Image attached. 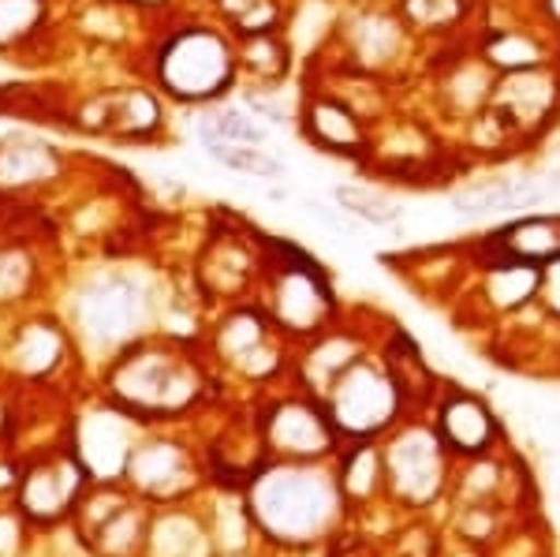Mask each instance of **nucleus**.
Segmentation results:
<instances>
[{"label": "nucleus", "mask_w": 560, "mask_h": 557, "mask_svg": "<svg viewBox=\"0 0 560 557\" xmlns=\"http://www.w3.org/2000/svg\"><path fill=\"white\" fill-rule=\"evenodd\" d=\"M153 79L173 102L217 105L240 79V45L224 26H179L161 38Z\"/></svg>", "instance_id": "1"}, {"label": "nucleus", "mask_w": 560, "mask_h": 557, "mask_svg": "<svg viewBox=\"0 0 560 557\" xmlns=\"http://www.w3.org/2000/svg\"><path fill=\"white\" fill-rule=\"evenodd\" d=\"M261 277L269 281V318L280 334L322 337L329 329L337 314V292L329 274L306 251L284 240H269Z\"/></svg>", "instance_id": "2"}, {"label": "nucleus", "mask_w": 560, "mask_h": 557, "mask_svg": "<svg viewBox=\"0 0 560 557\" xmlns=\"http://www.w3.org/2000/svg\"><path fill=\"white\" fill-rule=\"evenodd\" d=\"M329 45L337 49V57H332L337 68L382 79V83L404 79L411 60L422 57V45L415 42V34L400 20L393 0H382V4H348L337 31L329 34Z\"/></svg>", "instance_id": "3"}, {"label": "nucleus", "mask_w": 560, "mask_h": 557, "mask_svg": "<svg viewBox=\"0 0 560 557\" xmlns=\"http://www.w3.org/2000/svg\"><path fill=\"white\" fill-rule=\"evenodd\" d=\"M340 494L322 472L284 468L258 483L255 513L269 535L284 543H311L325 535L340 513Z\"/></svg>", "instance_id": "4"}, {"label": "nucleus", "mask_w": 560, "mask_h": 557, "mask_svg": "<svg viewBox=\"0 0 560 557\" xmlns=\"http://www.w3.org/2000/svg\"><path fill=\"white\" fill-rule=\"evenodd\" d=\"M408 404L400 382L393 379L385 359L359 356L322 390V408L337 434L374 438L396 423L400 408Z\"/></svg>", "instance_id": "5"}, {"label": "nucleus", "mask_w": 560, "mask_h": 557, "mask_svg": "<svg viewBox=\"0 0 560 557\" xmlns=\"http://www.w3.org/2000/svg\"><path fill=\"white\" fill-rule=\"evenodd\" d=\"M113 393L131 411H179L198 397V367L173 348H139L113 371Z\"/></svg>", "instance_id": "6"}, {"label": "nucleus", "mask_w": 560, "mask_h": 557, "mask_svg": "<svg viewBox=\"0 0 560 557\" xmlns=\"http://www.w3.org/2000/svg\"><path fill=\"white\" fill-rule=\"evenodd\" d=\"M295 120H300L303 139L311 142L318 154L348 158V161H355V165H370V158H374V135H377L374 120H366V116L329 83L306 90Z\"/></svg>", "instance_id": "7"}, {"label": "nucleus", "mask_w": 560, "mask_h": 557, "mask_svg": "<svg viewBox=\"0 0 560 557\" xmlns=\"http://www.w3.org/2000/svg\"><path fill=\"white\" fill-rule=\"evenodd\" d=\"M445 442L433 427H408L385 453V479L411 506H427L445 479Z\"/></svg>", "instance_id": "8"}, {"label": "nucleus", "mask_w": 560, "mask_h": 557, "mask_svg": "<svg viewBox=\"0 0 560 557\" xmlns=\"http://www.w3.org/2000/svg\"><path fill=\"white\" fill-rule=\"evenodd\" d=\"M475 49L497 76H516V71L549 68L560 60V42L527 15L523 23H482Z\"/></svg>", "instance_id": "9"}, {"label": "nucleus", "mask_w": 560, "mask_h": 557, "mask_svg": "<svg viewBox=\"0 0 560 557\" xmlns=\"http://www.w3.org/2000/svg\"><path fill=\"white\" fill-rule=\"evenodd\" d=\"M393 4L415 42L422 45V57L433 49L475 42L486 23L482 0H393Z\"/></svg>", "instance_id": "10"}, {"label": "nucleus", "mask_w": 560, "mask_h": 557, "mask_svg": "<svg viewBox=\"0 0 560 557\" xmlns=\"http://www.w3.org/2000/svg\"><path fill=\"white\" fill-rule=\"evenodd\" d=\"M475 258L546 266L560 258V213H516L475 244Z\"/></svg>", "instance_id": "11"}, {"label": "nucleus", "mask_w": 560, "mask_h": 557, "mask_svg": "<svg viewBox=\"0 0 560 557\" xmlns=\"http://www.w3.org/2000/svg\"><path fill=\"white\" fill-rule=\"evenodd\" d=\"M83 120H97L90 131L113 135V139H150L161 131V105L150 90H108L83 105Z\"/></svg>", "instance_id": "12"}, {"label": "nucleus", "mask_w": 560, "mask_h": 557, "mask_svg": "<svg viewBox=\"0 0 560 557\" xmlns=\"http://www.w3.org/2000/svg\"><path fill=\"white\" fill-rule=\"evenodd\" d=\"M277 334L273 318H266L261 311H232L221 326V352L229 356V363L243 367L250 374H266L277 371Z\"/></svg>", "instance_id": "13"}, {"label": "nucleus", "mask_w": 560, "mask_h": 557, "mask_svg": "<svg viewBox=\"0 0 560 557\" xmlns=\"http://www.w3.org/2000/svg\"><path fill=\"white\" fill-rule=\"evenodd\" d=\"M438 434L453 453L482 456L497 438V419L482 397L456 390L438 404Z\"/></svg>", "instance_id": "14"}, {"label": "nucleus", "mask_w": 560, "mask_h": 557, "mask_svg": "<svg viewBox=\"0 0 560 557\" xmlns=\"http://www.w3.org/2000/svg\"><path fill=\"white\" fill-rule=\"evenodd\" d=\"M546 202V187L535 176H482L453 192V210L464 218H486L504 210H535Z\"/></svg>", "instance_id": "15"}, {"label": "nucleus", "mask_w": 560, "mask_h": 557, "mask_svg": "<svg viewBox=\"0 0 560 557\" xmlns=\"http://www.w3.org/2000/svg\"><path fill=\"white\" fill-rule=\"evenodd\" d=\"M266 434L277 449H284V453H292V456H318L325 449H332L337 430H332L329 416H325V408H318V404L284 401V404H277V411L269 416Z\"/></svg>", "instance_id": "16"}, {"label": "nucleus", "mask_w": 560, "mask_h": 557, "mask_svg": "<svg viewBox=\"0 0 560 557\" xmlns=\"http://www.w3.org/2000/svg\"><path fill=\"white\" fill-rule=\"evenodd\" d=\"M478 269H482L478 292H482L486 307L493 314H520L538 303L541 266L509 263V258H478Z\"/></svg>", "instance_id": "17"}, {"label": "nucleus", "mask_w": 560, "mask_h": 557, "mask_svg": "<svg viewBox=\"0 0 560 557\" xmlns=\"http://www.w3.org/2000/svg\"><path fill=\"white\" fill-rule=\"evenodd\" d=\"M240 71L255 79V86H280L292 76V42L284 31L240 38Z\"/></svg>", "instance_id": "18"}, {"label": "nucleus", "mask_w": 560, "mask_h": 557, "mask_svg": "<svg viewBox=\"0 0 560 557\" xmlns=\"http://www.w3.org/2000/svg\"><path fill=\"white\" fill-rule=\"evenodd\" d=\"M217 20L232 38H255V34L284 31L288 4L284 0H213Z\"/></svg>", "instance_id": "19"}, {"label": "nucleus", "mask_w": 560, "mask_h": 557, "mask_svg": "<svg viewBox=\"0 0 560 557\" xmlns=\"http://www.w3.org/2000/svg\"><path fill=\"white\" fill-rule=\"evenodd\" d=\"M332 202L359 224H374V229H388L404 218V206L388 192L374 184H337L332 187Z\"/></svg>", "instance_id": "20"}, {"label": "nucleus", "mask_w": 560, "mask_h": 557, "mask_svg": "<svg viewBox=\"0 0 560 557\" xmlns=\"http://www.w3.org/2000/svg\"><path fill=\"white\" fill-rule=\"evenodd\" d=\"M261 116H250L240 105H213L198 120V139L206 142H243V147H266L269 131L261 128Z\"/></svg>", "instance_id": "21"}, {"label": "nucleus", "mask_w": 560, "mask_h": 557, "mask_svg": "<svg viewBox=\"0 0 560 557\" xmlns=\"http://www.w3.org/2000/svg\"><path fill=\"white\" fill-rule=\"evenodd\" d=\"M52 173H57V154L42 142H12L8 150H0V179L8 184H42Z\"/></svg>", "instance_id": "22"}, {"label": "nucleus", "mask_w": 560, "mask_h": 557, "mask_svg": "<svg viewBox=\"0 0 560 557\" xmlns=\"http://www.w3.org/2000/svg\"><path fill=\"white\" fill-rule=\"evenodd\" d=\"M206 154L217 165L232 169V173L255 176V179H280L284 176V161L273 158L261 147H243V142H206Z\"/></svg>", "instance_id": "23"}, {"label": "nucleus", "mask_w": 560, "mask_h": 557, "mask_svg": "<svg viewBox=\"0 0 560 557\" xmlns=\"http://www.w3.org/2000/svg\"><path fill=\"white\" fill-rule=\"evenodd\" d=\"M86 311H90V326L97 334H120L135 311V289L124 281H108L90 295Z\"/></svg>", "instance_id": "24"}, {"label": "nucleus", "mask_w": 560, "mask_h": 557, "mask_svg": "<svg viewBox=\"0 0 560 557\" xmlns=\"http://www.w3.org/2000/svg\"><path fill=\"white\" fill-rule=\"evenodd\" d=\"M45 0H0V49L20 45L38 34L45 20Z\"/></svg>", "instance_id": "25"}, {"label": "nucleus", "mask_w": 560, "mask_h": 557, "mask_svg": "<svg viewBox=\"0 0 560 557\" xmlns=\"http://www.w3.org/2000/svg\"><path fill=\"white\" fill-rule=\"evenodd\" d=\"M385 475V461L377 456V449L370 445H359L348 453L345 461V479H340V490L348 498H370L377 490V479Z\"/></svg>", "instance_id": "26"}, {"label": "nucleus", "mask_w": 560, "mask_h": 557, "mask_svg": "<svg viewBox=\"0 0 560 557\" xmlns=\"http://www.w3.org/2000/svg\"><path fill=\"white\" fill-rule=\"evenodd\" d=\"M538 307L560 326V258L541 266V289H538Z\"/></svg>", "instance_id": "27"}, {"label": "nucleus", "mask_w": 560, "mask_h": 557, "mask_svg": "<svg viewBox=\"0 0 560 557\" xmlns=\"http://www.w3.org/2000/svg\"><path fill=\"white\" fill-rule=\"evenodd\" d=\"M108 4H128V8H142V12H153V8H165L168 0H108Z\"/></svg>", "instance_id": "28"}, {"label": "nucleus", "mask_w": 560, "mask_h": 557, "mask_svg": "<svg viewBox=\"0 0 560 557\" xmlns=\"http://www.w3.org/2000/svg\"><path fill=\"white\" fill-rule=\"evenodd\" d=\"M348 4H382V0H348Z\"/></svg>", "instance_id": "29"}, {"label": "nucleus", "mask_w": 560, "mask_h": 557, "mask_svg": "<svg viewBox=\"0 0 560 557\" xmlns=\"http://www.w3.org/2000/svg\"><path fill=\"white\" fill-rule=\"evenodd\" d=\"M557 65H560V60H557Z\"/></svg>", "instance_id": "30"}]
</instances>
